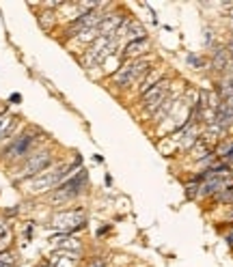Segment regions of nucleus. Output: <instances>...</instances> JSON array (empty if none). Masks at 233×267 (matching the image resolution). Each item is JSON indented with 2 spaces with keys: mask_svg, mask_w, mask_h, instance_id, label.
Instances as JSON below:
<instances>
[{
  "mask_svg": "<svg viewBox=\"0 0 233 267\" xmlns=\"http://www.w3.org/2000/svg\"><path fill=\"white\" fill-rule=\"evenodd\" d=\"M166 93H168V82L166 80H160L155 87H151L147 90V93H142V106H145V110H153L162 106L166 99Z\"/></svg>",
  "mask_w": 233,
  "mask_h": 267,
  "instance_id": "423d86ee",
  "label": "nucleus"
},
{
  "mask_svg": "<svg viewBox=\"0 0 233 267\" xmlns=\"http://www.w3.org/2000/svg\"><path fill=\"white\" fill-rule=\"evenodd\" d=\"M87 173H78L76 177H71V179H67V181H63L61 185L56 187V194H54V200H71L74 196H78L80 194V190L84 185H87Z\"/></svg>",
  "mask_w": 233,
  "mask_h": 267,
  "instance_id": "20e7f679",
  "label": "nucleus"
},
{
  "mask_svg": "<svg viewBox=\"0 0 233 267\" xmlns=\"http://www.w3.org/2000/svg\"><path fill=\"white\" fill-rule=\"evenodd\" d=\"M76 261H78V255L63 250V252H58V255H54L50 267H76Z\"/></svg>",
  "mask_w": 233,
  "mask_h": 267,
  "instance_id": "9d476101",
  "label": "nucleus"
},
{
  "mask_svg": "<svg viewBox=\"0 0 233 267\" xmlns=\"http://www.w3.org/2000/svg\"><path fill=\"white\" fill-rule=\"evenodd\" d=\"M69 171H71V166H56V168H50V171H43L41 175H37V177L28 183V192L41 194V192L54 190V187L63 183V179L69 175Z\"/></svg>",
  "mask_w": 233,
  "mask_h": 267,
  "instance_id": "f257e3e1",
  "label": "nucleus"
},
{
  "mask_svg": "<svg viewBox=\"0 0 233 267\" xmlns=\"http://www.w3.org/2000/svg\"><path fill=\"white\" fill-rule=\"evenodd\" d=\"M19 99H22V97H19V93H13V95H11V103H19Z\"/></svg>",
  "mask_w": 233,
  "mask_h": 267,
  "instance_id": "a211bd4d",
  "label": "nucleus"
},
{
  "mask_svg": "<svg viewBox=\"0 0 233 267\" xmlns=\"http://www.w3.org/2000/svg\"><path fill=\"white\" fill-rule=\"evenodd\" d=\"M216 153L220 155V158H227V155H233V140H229V142H223V145H218Z\"/></svg>",
  "mask_w": 233,
  "mask_h": 267,
  "instance_id": "4468645a",
  "label": "nucleus"
},
{
  "mask_svg": "<svg viewBox=\"0 0 233 267\" xmlns=\"http://www.w3.org/2000/svg\"><path fill=\"white\" fill-rule=\"evenodd\" d=\"M147 67H149V58H136V61H129L127 65H123V67L115 74V82L119 84V87H129V84L136 82L142 74H145Z\"/></svg>",
  "mask_w": 233,
  "mask_h": 267,
  "instance_id": "7ed1b4c3",
  "label": "nucleus"
},
{
  "mask_svg": "<svg viewBox=\"0 0 233 267\" xmlns=\"http://www.w3.org/2000/svg\"><path fill=\"white\" fill-rule=\"evenodd\" d=\"M223 106H225L227 110H229V114L233 116V97H227V99L223 101Z\"/></svg>",
  "mask_w": 233,
  "mask_h": 267,
  "instance_id": "f3484780",
  "label": "nucleus"
},
{
  "mask_svg": "<svg viewBox=\"0 0 233 267\" xmlns=\"http://www.w3.org/2000/svg\"><path fill=\"white\" fill-rule=\"evenodd\" d=\"M78 41H82V43H91V41H97L100 39V32H97V26L95 28H87V30H82V32H78L76 35Z\"/></svg>",
  "mask_w": 233,
  "mask_h": 267,
  "instance_id": "f8f14e48",
  "label": "nucleus"
},
{
  "mask_svg": "<svg viewBox=\"0 0 233 267\" xmlns=\"http://www.w3.org/2000/svg\"><path fill=\"white\" fill-rule=\"evenodd\" d=\"M227 63H229V52H227V50H218L216 58H214V67H216V69H225Z\"/></svg>",
  "mask_w": 233,
  "mask_h": 267,
  "instance_id": "ddd939ff",
  "label": "nucleus"
},
{
  "mask_svg": "<svg viewBox=\"0 0 233 267\" xmlns=\"http://www.w3.org/2000/svg\"><path fill=\"white\" fill-rule=\"evenodd\" d=\"M91 267H104V261H100V263H93Z\"/></svg>",
  "mask_w": 233,
  "mask_h": 267,
  "instance_id": "6ab92c4d",
  "label": "nucleus"
},
{
  "mask_svg": "<svg viewBox=\"0 0 233 267\" xmlns=\"http://www.w3.org/2000/svg\"><path fill=\"white\" fill-rule=\"evenodd\" d=\"M2 123H4V116H0V127H2Z\"/></svg>",
  "mask_w": 233,
  "mask_h": 267,
  "instance_id": "aec40b11",
  "label": "nucleus"
},
{
  "mask_svg": "<svg viewBox=\"0 0 233 267\" xmlns=\"http://www.w3.org/2000/svg\"><path fill=\"white\" fill-rule=\"evenodd\" d=\"M116 45H119V37L116 35L100 37L89 48L87 54H84V67H95V65H100L104 58H108L110 54H113V50L116 48Z\"/></svg>",
  "mask_w": 233,
  "mask_h": 267,
  "instance_id": "f03ea898",
  "label": "nucleus"
},
{
  "mask_svg": "<svg viewBox=\"0 0 233 267\" xmlns=\"http://www.w3.org/2000/svg\"><path fill=\"white\" fill-rule=\"evenodd\" d=\"M52 19H54V13H41V15H39V22H41L43 28H50Z\"/></svg>",
  "mask_w": 233,
  "mask_h": 267,
  "instance_id": "dca6fc26",
  "label": "nucleus"
},
{
  "mask_svg": "<svg viewBox=\"0 0 233 267\" xmlns=\"http://www.w3.org/2000/svg\"><path fill=\"white\" fill-rule=\"evenodd\" d=\"M84 213L82 211H63V213H56L54 218H52V224L56 226L58 231L63 233H71L76 229H80V226H84Z\"/></svg>",
  "mask_w": 233,
  "mask_h": 267,
  "instance_id": "39448f33",
  "label": "nucleus"
},
{
  "mask_svg": "<svg viewBox=\"0 0 233 267\" xmlns=\"http://www.w3.org/2000/svg\"><path fill=\"white\" fill-rule=\"evenodd\" d=\"M50 153L48 151H39V153H32L28 160H26V164L22 168V177H32V175H41L45 168L50 164Z\"/></svg>",
  "mask_w": 233,
  "mask_h": 267,
  "instance_id": "0eeeda50",
  "label": "nucleus"
},
{
  "mask_svg": "<svg viewBox=\"0 0 233 267\" xmlns=\"http://www.w3.org/2000/svg\"><path fill=\"white\" fill-rule=\"evenodd\" d=\"M0 267H15V259L9 252H0Z\"/></svg>",
  "mask_w": 233,
  "mask_h": 267,
  "instance_id": "2eb2a0df",
  "label": "nucleus"
},
{
  "mask_svg": "<svg viewBox=\"0 0 233 267\" xmlns=\"http://www.w3.org/2000/svg\"><path fill=\"white\" fill-rule=\"evenodd\" d=\"M30 142H32V136L30 134H24V136H19V138L13 140V145L9 147V158H22V155L28 151V147H30Z\"/></svg>",
  "mask_w": 233,
  "mask_h": 267,
  "instance_id": "6e6552de",
  "label": "nucleus"
},
{
  "mask_svg": "<svg viewBox=\"0 0 233 267\" xmlns=\"http://www.w3.org/2000/svg\"><path fill=\"white\" fill-rule=\"evenodd\" d=\"M145 50H149V39H136V41H129L125 52H123V56L125 58H134V56H140L145 54Z\"/></svg>",
  "mask_w": 233,
  "mask_h": 267,
  "instance_id": "1a4fd4ad",
  "label": "nucleus"
},
{
  "mask_svg": "<svg viewBox=\"0 0 233 267\" xmlns=\"http://www.w3.org/2000/svg\"><path fill=\"white\" fill-rule=\"evenodd\" d=\"M162 80V71H151V74H147V78H145V82H142V87H140V95L142 93H147L151 87H155Z\"/></svg>",
  "mask_w": 233,
  "mask_h": 267,
  "instance_id": "9b49d317",
  "label": "nucleus"
}]
</instances>
